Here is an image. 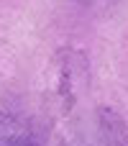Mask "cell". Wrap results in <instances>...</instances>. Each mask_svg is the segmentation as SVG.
Listing matches in <instances>:
<instances>
[{"instance_id": "277c9868", "label": "cell", "mask_w": 128, "mask_h": 146, "mask_svg": "<svg viewBox=\"0 0 128 146\" xmlns=\"http://www.w3.org/2000/svg\"><path fill=\"white\" fill-rule=\"evenodd\" d=\"M82 5H87V8H110V5H115L118 0H80Z\"/></svg>"}, {"instance_id": "6da1fadb", "label": "cell", "mask_w": 128, "mask_h": 146, "mask_svg": "<svg viewBox=\"0 0 128 146\" xmlns=\"http://www.w3.org/2000/svg\"><path fill=\"white\" fill-rule=\"evenodd\" d=\"M59 146H128V128L115 110L92 108L67 121Z\"/></svg>"}, {"instance_id": "7a4b0ae2", "label": "cell", "mask_w": 128, "mask_h": 146, "mask_svg": "<svg viewBox=\"0 0 128 146\" xmlns=\"http://www.w3.org/2000/svg\"><path fill=\"white\" fill-rule=\"evenodd\" d=\"M87 82H90V67H87V56L82 51H62L59 56V82H56V98L62 103V110L69 113L82 95L87 92Z\"/></svg>"}, {"instance_id": "3957f363", "label": "cell", "mask_w": 128, "mask_h": 146, "mask_svg": "<svg viewBox=\"0 0 128 146\" xmlns=\"http://www.w3.org/2000/svg\"><path fill=\"white\" fill-rule=\"evenodd\" d=\"M0 146H44L36 128L10 113H0Z\"/></svg>"}]
</instances>
